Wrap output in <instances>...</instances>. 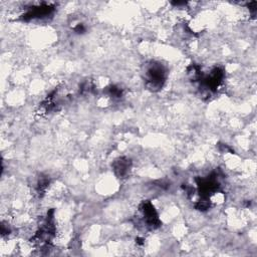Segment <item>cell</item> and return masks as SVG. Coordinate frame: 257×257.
Wrapping results in <instances>:
<instances>
[{
    "mask_svg": "<svg viewBox=\"0 0 257 257\" xmlns=\"http://www.w3.org/2000/svg\"><path fill=\"white\" fill-rule=\"evenodd\" d=\"M146 85L152 91H157L163 87L166 80V69L158 62H152L145 70Z\"/></svg>",
    "mask_w": 257,
    "mask_h": 257,
    "instance_id": "cell-1",
    "label": "cell"
},
{
    "mask_svg": "<svg viewBox=\"0 0 257 257\" xmlns=\"http://www.w3.org/2000/svg\"><path fill=\"white\" fill-rule=\"evenodd\" d=\"M141 214L142 218L141 221L143 222L144 226L150 229H156L160 226V220L159 216L157 214V211L155 210L154 206L150 202H145L141 208Z\"/></svg>",
    "mask_w": 257,
    "mask_h": 257,
    "instance_id": "cell-2",
    "label": "cell"
},
{
    "mask_svg": "<svg viewBox=\"0 0 257 257\" xmlns=\"http://www.w3.org/2000/svg\"><path fill=\"white\" fill-rule=\"evenodd\" d=\"M131 168L130 162L126 159H119L117 161L114 162L113 164V170L114 173L118 176V177H123L128 173V170Z\"/></svg>",
    "mask_w": 257,
    "mask_h": 257,
    "instance_id": "cell-3",
    "label": "cell"
}]
</instances>
